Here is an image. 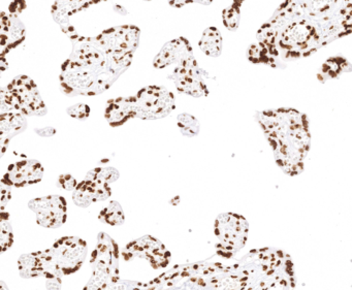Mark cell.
Returning <instances> with one entry per match:
<instances>
[{
  "mask_svg": "<svg viewBox=\"0 0 352 290\" xmlns=\"http://www.w3.org/2000/svg\"><path fill=\"white\" fill-rule=\"evenodd\" d=\"M351 32V3L287 1L261 26L257 40L276 58L308 56Z\"/></svg>",
  "mask_w": 352,
  "mask_h": 290,
  "instance_id": "6da1fadb",
  "label": "cell"
},
{
  "mask_svg": "<svg viewBox=\"0 0 352 290\" xmlns=\"http://www.w3.org/2000/svg\"><path fill=\"white\" fill-rule=\"evenodd\" d=\"M140 36L137 26L120 25L91 40L74 43L61 69L63 92L69 96L104 93L131 67Z\"/></svg>",
  "mask_w": 352,
  "mask_h": 290,
  "instance_id": "7a4b0ae2",
  "label": "cell"
},
{
  "mask_svg": "<svg viewBox=\"0 0 352 290\" xmlns=\"http://www.w3.org/2000/svg\"><path fill=\"white\" fill-rule=\"evenodd\" d=\"M256 120L284 174L290 177L302 174L311 146L306 115L296 109L280 108L257 113Z\"/></svg>",
  "mask_w": 352,
  "mask_h": 290,
  "instance_id": "3957f363",
  "label": "cell"
},
{
  "mask_svg": "<svg viewBox=\"0 0 352 290\" xmlns=\"http://www.w3.org/2000/svg\"><path fill=\"white\" fill-rule=\"evenodd\" d=\"M0 108L3 113H18L25 117L45 116L48 112L38 86L25 75L18 76L0 89Z\"/></svg>",
  "mask_w": 352,
  "mask_h": 290,
  "instance_id": "277c9868",
  "label": "cell"
},
{
  "mask_svg": "<svg viewBox=\"0 0 352 290\" xmlns=\"http://www.w3.org/2000/svg\"><path fill=\"white\" fill-rule=\"evenodd\" d=\"M119 247L109 234L100 232L92 253L91 277L83 290H102L114 285L119 278Z\"/></svg>",
  "mask_w": 352,
  "mask_h": 290,
  "instance_id": "5b68a950",
  "label": "cell"
},
{
  "mask_svg": "<svg viewBox=\"0 0 352 290\" xmlns=\"http://www.w3.org/2000/svg\"><path fill=\"white\" fill-rule=\"evenodd\" d=\"M217 249L220 254L230 257L244 248L248 238V221L236 213H223L218 216L214 225Z\"/></svg>",
  "mask_w": 352,
  "mask_h": 290,
  "instance_id": "8992f818",
  "label": "cell"
},
{
  "mask_svg": "<svg viewBox=\"0 0 352 290\" xmlns=\"http://www.w3.org/2000/svg\"><path fill=\"white\" fill-rule=\"evenodd\" d=\"M133 98L137 118L143 120L166 118L176 108L174 94L162 86L143 88Z\"/></svg>",
  "mask_w": 352,
  "mask_h": 290,
  "instance_id": "52a82bcc",
  "label": "cell"
},
{
  "mask_svg": "<svg viewBox=\"0 0 352 290\" xmlns=\"http://www.w3.org/2000/svg\"><path fill=\"white\" fill-rule=\"evenodd\" d=\"M50 252L55 267L61 277H65L81 269L87 256L88 246L78 236H65L53 245Z\"/></svg>",
  "mask_w": 352,
  "mask_h": 290,
  "instance_id": "ba28073f",
  "label": "cell"
},
{
  "mask_svg": "<svg viewBox=\"0 0 352 290\" xmlns=\"http://www.w3.org/2000/svg\"><path fill=\"white\" fill-rule=\"evenodd\" d=\"M122 256L126 261L133 260L137 257L145 259L156 269L166 267L170 260L168 249L157 238L150 236L129 243L122 251Z\"/></svg>",
  "mask_w": 352,
  "mask_h": 290,
  "instance_id": "9c48e42d",
  "label": "cell"
},
{
  "mask_svg": "<svg viewBox=\"0 0 352 290\" xmlns=\"http://www.w3.org/2000/svg\"><path fill=\"white\" fill-rule=\"evenodd\" d=\"M168 78L174 81L175 86L180 93L197 98H205L209 94L204 71L197 65L195 58L177 65Z\"/></svg>",
  "mask_w": 352,
  "mask_h": 290,
  "instance_id": "30bf717a",
  "label": "cell"
},
{
  "mask_svg": "<svg viewBox=\"0 0 352 290\" xmlns=\"http://www.w3.org/2000/svg\"><path fill=\"white\" fill-rule=\"evenodd\" d=\"M28 207L36 214L38 224L46 228H58L67 221V203L60 195L32 199Z\"/></svg>",
  "mask_w": 352,
  "mask_h": 290,
  "instance_id": "8fae6325",
  "label": "cell"
},
{
  "mask_svg": "<svg viewBox=\"0 0 352 290\" xmlns=\"http://www.w3.org/2000/svg\"><path fill=\"white\" fill-rule=\"evenodd\" d=\"M25 28L17 16L0 12V76L8 67L6 56L25 38Z\"/></svg>",
  "mask_w": 352,
  "mask_h": 290,
  "instance_id": "7c38bea8",
  "label": "cell"
},
{
  "mask_svg": "<svg viewBox=\"0 0 352 290\" xmlns=\"http://www.w3.org/2000/svg\"><path fill=\"white\" fill-rule=\"evenodd\" d=\"M20 276L25 279L45 278V279H63L55 267L50 249L22 255L18 260Z\"/></svg>",
  "mask_w": 352,
  "mask_h": 290,
  "instance_id": "4fadbf2b",
  "label": "cell"
},
{
  "mask_svg": "<svg viewBox=\"0 0 352 290\" xmlns=\"http://www.w3.org/2000/svg\"><path fill=\"white\" fill-rule=\"evenodd\" d=\"M44 172V168L38 160H20L9 166L1 181L8 186L21 188L41 182Z\"/></svg>",
  "mask_w": 352,
  "mask_h": 290,
  "instance_id": "5bb4252c",
  "label": "cell"
},
{
  "mask_svg": "<svg viewBox=\"0 0 352 290\" xmlns=\"http://www.w3.org/2000/svg\"><path fill=\"white\" fill-rule=\"evenodd\" d=\"M195 58L192 48L188 41L184 38H176L166 43L160 52L154 58L153 65L155 69H162L170 65H180Z\"/></svg>",
  "mask_w": 352,
  "mask_h": 290,
  "instance_id": "9a60e30c",
  "label": "cell"
},
{
  "mask_svg": "<svg viewBox=\"0 0 352 290\" xmlns=\"http://www.w3.org/2000/svg\"><path fill=\"white\" fill-rule=\"evenodd\" d=\"M111 195L112 189L110 185L84 180L78 183L74 190L73 201L78 207L88 208L92 203L110 199Z\"/></svg>",
  "mask_w": 352,
  "mask_h": 290,
  "instance_id": "2e32d148",
  "label": "cell"
},
{
  "mask_svg": "<svg viewBox=\"0 0 352 290\" xmlns=\"http://www.w3.org/2000/svg\"><path fill=\"white\" fill-rule=\"evenodd\" d=\"M28 127V120L23 115L9 112L0 114V159L7 153L10 142Z\"/></svg>",
  "mask_w": 352,
  "mask_h": 290,
  "instance_id": "e0dca14e",
  "label": "cell"
},
{
  "mask_svg": "<svg viewBox=\"0 0 352 290\" xmlns=\"http://www.w3.org/2000/svg\"><path fill=\"white\" fill-rule=\"evenodd\" d=\"M104 118L113 127L121 126L131 119L137 118L133 96L109 100L104 110Z\"/></svg>",
  "mask_w": 352,
  "mask_h": 290,
  "instance_id": "ac0fdd59",
  "label": "cell"
},
{
  "mask_svg": "<svg viewBox=\"0 0 352 290\" xmlns=\"http://www.w3.org/2000/svg\"><path fill=\"white\" fill-rule=\"evenodd\" d=\"M199 48L207 56L217 58L222 52V36L216 27H209L203 32Z\"/></svg>",
  "mask_w": 352,
  "mask_h": 290,
  "instance_id": "d6986e66",
  "label": "cell"
},
{
  "mask_svg": "<svg viewBox=\"0 0 352 290\" xmlns=\"http://www.w3.org/2000/svg\"><path fill=\"white\" fill-rule=\"evenodd\" d=\"M349 71H351V65L345 58L335 57L329 59L322 65L318 74V80L324 83L325 81L340 77L342 73H349Z\"/></svg>",
  "mask_w": 352,
  "mask_h": 290,
  "instance_id": "ffe728a7",
  "label": "cell"
},
{
  "mask_svg": "<svg viewBox=\"0 0 352 290\" xmlns=\"http://www.w3.org/2000/svg\"><path fill=\"white\" fill-rule=\"evenodd\" d=\"M98 219H100L102 223L108 224V225H122L125 221L124 212H123L120 203L112 201L107 207H104V209L100 211V215H98Z\"/></svg>",
  "mask_w": 352,
  "mask_h": 290,
  "instance_id": "44dd1931",
  "label": "cell"
},
{
  "mask_svg": "<svg viewBox=\"0 0 352 290\" xmlns=\"http://www.w3.org/2000/svg\"><path fill=\"white\" fill-rule=\"evenodd\" d=\"M14 243L13 227L8 212L0 213V254L9 250Z\"/></svg>",
  "mask_w": 352,
  "mask_h": 290,
  "instance_id": "7402d4cb",
  "label": "cell"
},
{
  "mask_svg": "<svg viewBox=\"0 0 352 290\" xmlns=\"http://www.w3.org/2000/svg\"><path fill=\"white\" fill-rule=\"evenodd\" d=\"M119 172L114 168H96L88 172L85 180L94 181V182L104 183L110 185L111 183L119 179Z\"/></svg>",
  "mask_w": 352,
  "mask_h": 290,
  "instance_id": "603a6c76",
  "label": "cell"
},
{
  "mask_svg": "<svg viewBox=\"0 0 352 290\" xmlns=\"http://www.w3.org/2000/svg\"><path fill=\"white\" fill-rule=\"evenodd\" d=\"M177 124L181 133L187 137H197L201 129L199 120L190 114L179 115L177 118Z\"/></svg>",
  "mask_w": 352,
  "mask_h": 290,
  "instance_id": "cb8c5ba5",
  "label": "cell"
},
{
  "mask_svg": "<svg viewBox=\"0 0 352 290\" xmlns=\"http://www.w3.org/2000/svg\"><path fill=\"white\" fill-rule=\"evenodd\" d=\"M241 5H242L241 1H236V3L228 5L222 13L224 26L228 30L234 32V30H238L241 20Z\"/></svg>",
  "mask_w": 352,
  "mask_h": 290,
  "instance_id": "d4e9b609",
  "label": "cell"
},
{
  "mask_svg": "<svg viewBox=\"0 0 352 290\" xmlns=\"http://www.w3.org/2000/svg\"><path fill=\"white\" fill-rule=\"evenodd\" d=\"M249 60L253 63H265V65H273L275 58L270 54L269 51L263 45H252L249 49Z\"/></svg>",
  "mask_w": 352,
  "mask_h": 290,
  "instance_id": "484cf974",
  "label": "cell"
},
{
  "mask_svg": "<svg viewBox=\"0 0 352 290\" xmlns=\"http://www.w3.org/2000/svg\"><path fill=\"white\" fill-rule=\"evenodd\" d=\"M67 114L77 120H85L89 117L90 108L85 104H77L67 109Z\"/></svg>",
  "mask_w": 352,
  "mask_h": 290,
  "instance_id": "4316f807",
  "label": "cell"
},
{
  "mask_svg": "<svg viewBox=\"0 0 352 290\" xmlns=\"http://www.w3.org/2000/svg\"><path fill=\"white\" fill-rule=\"evenodd\" d=\"M11 199V187L8 186L3 181H0V213L6 211V208H7L8 203H10Z\"/></svg>",
  "mask_w": 352,
  "mask_h": 290,
  "instance_id": "83f0119b",
  "label": "cell"
},
{
  "mask_svg": "<svg viewBox=\"0 0 352 290\" xmlns=\"http://www.w3.org/2000/svg\"><path fill=\"white\" fill-rule=\"evenodd\" d=\"M78 181L77 179L74 178L72 175L65 174L59 176L58 178V186L60 188L65 189L67 191H74L77 187Z\"/></svg>",
  "mask_w": 352,
  "mask_h": 290,
  "instance_id": "f1b7e54d",
  "label": "cell"
},
{
  "mask_svg": "<svg viewBox=\"0 0 352 290\" xmlns=\"http://www.w3.org/2000/svg\"><path fill=\"white\" fill-rule=\"evenodd\" d=\"M36 133H38V135H41V137H52V135H54L55 133H56V129H54V127H45V129H36Z\"/></svg>",
  "mask_w": 352,
  "mask_h": 290,
  "instance_id": "f546056e",
  "label": "cell"
},
{
  "mask_svg": "<svg viewBox=\"0 0 352 290\" xmlns=\"http://www.w3.org/2000/svg\"><path fill=\"white\" fill-rule=\"evenodd\" d=\"M47 289L48 290H60L61 289V279L56 278V279L47 280Z\"/></svg>",
  "mask_w": 352,
  "mask_h": 290,
  "instance_id": "4dcf8cb0",
  "label": "cell"
},
{
  "mask_svg": "<svg viewBox=\"0 0 352 290\" xmlns=\"http://www.w3.org/2000/svg\"><path fill=\"white\" fill-rule=\"evenodd\" d=\"M0 290H10L5 282L0 281Z\"/></svg>",
  "mask_w": 352,
  "mask_h": 290,
  "instance_id": "1f68e13d",
  "label": "cell"
}]
</instances>
